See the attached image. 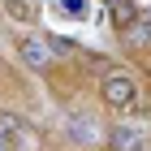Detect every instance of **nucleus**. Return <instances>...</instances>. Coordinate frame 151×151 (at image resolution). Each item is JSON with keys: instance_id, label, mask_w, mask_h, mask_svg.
<instances>
[{"instance_id": "nucleus-2", "label": "nucleus", "mask_w": 151, "mask_h": 151, "mask_svg": "<svg viewBox=\"0 0 151 151\" xmlns=\"http://www.w3.org/2000/svg\"><path fill=\"white\" fill-rule=\"evenodd\" d=\"M22 60H26V65H35V69H47L52 52H47L43 39H26V43H22Z\"/></svg>"}, {"instance_id": "nucleus-6", "label": "nucleus", "mask_w": 151, "mask_h": 151, "mask_svg": "<svg viewBox=\"0 0 151 151\" xmlns=\"http://www.w3.org/2000/svg\"><path fill=\"white\" fill-rule=\"evenodd\" d=\"M73 138H86V142H95V125H91V121H73Z\"/></svg>"}, {"instance_id": "nucleus-4", "label": "nucleus", "mask_w": 151, "mask_h": 151, "mask_svg": "<svg viewBox=\"0 0 151 151\" xmlns=\"http://www.w3.org/2000/svg\"><path fill=\"white\" fill-rule=\"evenodd\" d=\"M112 22L121 26V30L134 26V4H129V0H112Z\"/></svg>"}, {"instance_id": "nucleus-1", "label": "nucleus", "mask_w": 151, "mask_h": 151, "mask_svg": "<svg viewBox=\"0 0 151 151\" xmlns=\"http://www.w3.org/2000/svg\"><path fill=\"white\" fill-rule=\"evenodd\" d=\"M99 91H104V99H108L112 108H134L138 86H134V78H129V73H108V78L99 82Z\"/></svg>"}, {"instance_id": "nucleus-7", "label": "nucleus", "mask_w": 151, "mask_h": 151, "mask_svg": "<svg viewBox=\"0 0 151 151\" xmlns=\"http://www.w3.org/2000/svg\"><path fill=\"white\" fill-rule=\"evenodd\" d=\"M0 151H9V147H4V142H0Z\"/></svg>"}, {"instance_id": "nucleus-5", "label": "nucleus", "mask_w": 151, "mask_h": 151, "mask_svg": "<svg viewBox=\"0 0 151 151\" xmlns=\"http://www.w3.org/2000/svg\"><path fill=\"white\" fill-rule=\"evenodd\" d=\"M17 129H22V121H17V116H9V112H0V142H9V138H17Z\"/></svg>"}, {"instance_id": "nucleus-3", "label": "nucleus", "mask_w": 151, "mask_h": 151, "mask_svg": "<svg viewBox=\"0 0 151 151\" xmlns=\"http://www.w3.org/2000/svg\"><path fill=\"white\" fill-rule=\"evenodd\" d=\"M112 147H116V151H142V134L121 125V129H112Z\"/></svg>"}]
</instances>
